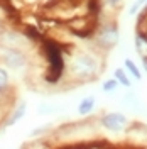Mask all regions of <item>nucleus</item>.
I'll return each instance as SVG.
<instances>
[{"instance_id":"obj_17","label":"nucleus","mask_w":147,"mask_h":149,"mask_svg":"<svg viewBox=\"0 0 147 149\" xmlns=\"http://www.w3.org/2000/svg\"><path fill=\"white\" fill-rule=\"evenodd\" d=\"M147 3V0H135L129 7V15H137L140 10L144 9V5Z\"/></svg>"},{"instance_id":"obj_18","label":"nucleus","mask_w":147,"mask_h":149,"mask_svg":"<svg viewBox=\"0 0 147 149\" xmlns=\"http://www.w3.org/2000/svg\"><path fill=\"white\" fill-rule=\"evenodd\" d=\"M122 3H123V0H103V5L112 10H119L122 7Z\"/></svg>"},{"instance_id":"obj_21","label":"nucleus","mask_w":147,"mask_h":149,"mask_svg":"<svg viewBox=\"0 0 147 149\" xmlns=\"http://www.w3.org/2000/svg\"><path fill=\"white\" fill-rule=\"evenodd\" d=\"M0 149H2V146H0Z\"/></svg>"},{"instance_id":"obj_12","label":"nucleus","mask_w":147,"mask_h":149,"mask_svg":"<svg viewBox=\"0 0 147 149\" xmlns=\"http://www.w3.org/2000/svg\"><path fill=\"white\" fill-rule=\"evenodd\" d=\"M113 78L119 81V85L125 86V88H130V86H132V80H130L129 73H127L123 68H115V70H113Z\"/></svg>"},{"instance_id":"obj_14","label":"nucleus","mask_w":147,"mask_h":149,"mask_svg":"<svg viewBox=\"0 0 147 149\" xmlns=\"http://www.w3.org/2000/svg\"><path fill=\"white\" fill-rule=\"evenodd\" d=\"M122 102L125 103L127 107H130V109H140V100H139V97L135 95V93H125L123 97H122Z\"/></svg>"},{"instance_id":"obj_1","label":"nucleus","mask_w":147,"mask_h":149,"mask_svg":"<svg viewBox=\"0 0 147 149\" xmlns=\"http://www.w3.org/2000/svg\"><path fill=\"white\" fill-rule=\"evenodd\" d=\"M103 71L101 53L96 47H78L66 53V73L64 81L74 85L90 83L96 80Z\"/></svg>"},{"instance_id":"obj_5","label":"nucleus","mask_w":147,"mask_h":149,"mask_svg":"<svg viewBox=\"0 0 147 149\" xmlns=\"http://www.w3.org/2000/svg\"><path fill=\"white\" fill-rule=\"evenodd\" d=\"M0 63L9 71H29L32 66V56L31 53L20 51V49H2L0 51Z\"/></svg>"},{"instance_id":"obj_13","label":"nucleus","mask_w":147,"mask_h":149,"mask_svg":"<svg viewBox=\"0 0 147 149\" xmlns=\"http://www.w3.org/2000/svg\"><path fill=\"white\" fill-rule=\"evenodd\" d=\"M58 110H59V107L56 103H51V102H42V103L37 105V113L39 115H53Z\"/></svg>"},{"instance_id":"obj_8","label":"nucleus","mask_w":147,"mask_h":149,"mask_svg":"<svg viewBox=\"0 0 147 149\" xmlns=\"http://www.w3.org/2000/svg\"><path fill=\"white\" fill-rule=\"evenodd\" d=\"M26 113H27V102H26V100H20L15 107H12V110H9V115H7V119L3 120V125H5V127L15 125L17 122H20L26 117Z\"/></svg>"},{"instance_id":"obj_3","label":"nucleus","mask_w":147,"mask_h":149,"mask_svg":"<svg viewBox=\"0 0 147 149\" xmlns=\"http://www.w3.org/2000/svg\"><path fill=\"white\" fill-rule=\"evenodd\" d=\"M93 36V47H96L100 53L110 51L120 42V29L117 20L113 19H107L100 22L92 32Z\"/></svg>"},{"instance_id":"obj_6","label":"nucleus","mask_w":147,"mask_h":149,"mask_svg":"<svg viewBox=\"0 0 147 149\" xmlns=\"http://www.w3.org/2000/svg\"><path fill=\"white\" fill-rule=\"evenodd\" d=\"M98 125L110 134H123L129 129L130 120L122 112H105L98 119Z\"/></svg>"},{"instance_id":"obj_7","label":"nucleus","mask_w":147,"mask_h":149,"mask_svg":"<svg viewBox=\"0 0 147 149\" xmlns=\"http://www.w3.org/2000/svg\"><path fill=\"white\" fill-rule=\"evenodd\" d=\"M14 97V85L10 73L5 66L0 63V105H10V98Z\"/></svg>"},{"instance_id":"obj_19","label":"nucleus","mask_w":147,"mask_h":149,"mask_svg":"<svg viewBox=\"0 0 147 149\" xmlns=\"http://www.w3.org/2000/svg\"><path fill=\"white\" fill-rule=\"evenodd\" d=\"M140 65H142V70L147 73V56H140Z\"/></svg>"},{"instance_id":"obj_10","label":"nucleus","mask_w":147,"mask_h":149,"mask_svg":"<svg viewBox=\"0 0 147 149\" xmlns=\"http://www.w3.org/2000/svg\"><path fill=\"white\" fill-rule=\"evenodd\" d=\"M134 47L139 56H147V31L137 29L134 34Z\"/></svg>"},{"instance_id":"obj_4","label":"nucleus","mask_w":147,"mask_h":149,"mask_svg":"<svg viewBox=\"0 0 147 149\" xmlns=\"http://www.w3.org/2000/svg\"><path fill=\"white\" fill-rule=\"evenodd\" d=\"M37 44H34L27 34L24 32V29L9 26L7 22L0 27V49H20L26 53L36 51Z\"/></svg>"},{"instance_id":"obj_9","label":"nucleus","mask_w":147,"mask_h":149,"mask_svg":"<svg viewBox=\"0 0 147 149\" xmlns=\"http://www.w3.org/2000/svg\"><path fill=\"white\" fill-rule=\"evenodd\" d=\"M95 107H96V98L93 95H86V97H83L81 100H80L78 107H76V112L81 117H88V115L93 113Z\"/></svg>"},{"instance_id":"obj_20","label":"nucleus","mask_w":147,"mask_h":149,"mask_svg":"<svg viewBox=\"0 0 147 149\" xmlns=\"http://www.w3.org/2000/svg\"><path fill=\"white\" fill-rule=\"evenodd\" d=\"M5 22H7V19L3 17V14H2V10H0V27H2V26H3Z\"/></svg>"},{"instance_id":"obj_15","label":"nucleus","mask_w":147,"mask_h":149,"mask_svg":"<svg viewBox=\"0 0 147 149\" xmlns=\"http://www.w3.org/2000/svg\"><path fill=\"white\" fill-rule=\"evenodd\" d=\"M119 81L115 80V78H108V80H105L103 83H101V90L105 93H113V92H117L119 90Z\"/></svg>"},{"instance_id":"obj_11","label":"nucleus","mask_w":147,"mask_h":149,"mask_svg":"<svg viewBox=\"0 0 147 149\" xmlns=\"http://www.w3.org/2000/svg\"><path fill=\"white\" fill-rule=\"evenodd\" d=\"M123 70L129 73V76L135 78L137 81H140V80H142V71H140V68L137 66V63H135L134 59L125 58V59H123Z\"/></svg>"},{"instance_id":"obj_2","label":"nucleus","mask_w":147,"mask_h":149,"mask_svg":"<svg viewBox=\"0 0 147 149\" xmlns=\"http://www.w3.org/2000/svg\"><path fill=\"white\" fill-rule=\"evenodd\" d=\"M39 54L44 59L46 68L42 73V81L49 86L64 81L66 73V49L58 41L44 37L39 44Z\"/></svg>"},{"instance_id":"obj_16","label":"nucleus","mask_w":147,"mask_h":149,"mask_svg":"<svg viewBox=\"0 0 147 149\" xmlns=\"http://www.w3.org/2000/svg\"><path fill=\"white\" fill-rule=\"evenodd\" d=\"M51 130V127L49 125H42V127H37V129L31 130V137L32 139H41V137H47L46 134Z\"/></svg>"}]
</instances>
